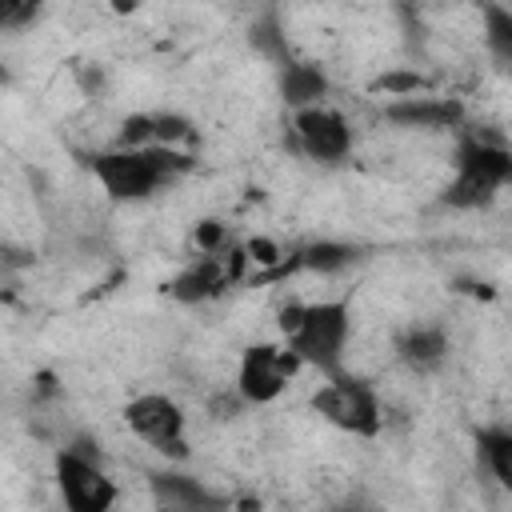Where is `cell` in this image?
<instances>
[{
    "label": "cell",
    "instance_id": "15",
    "mask_svg": "<svg viewBox=\"0 0 512 512\" xmlns=\"http://www.w3.org/2000/svg\"><path fill=\"white\" fill-rule=\"evenodd\" d=\"M372 92H384L392 100H408V96L432 92V80L424 72H416V68H388V72H380L372 80Z\"/></svg>",
    "mask_w": 512,
    "mask_h": 512
},
{
    "label": "cell",
    "instance_id": "7",
    "mask_svg": "<svg viewBox=\"0 0 512 512\" xmlns=\"http://www.w3.org/2000/svg\"><path fill=\"white\" fill-rule=\"evenodd\" d=\"M300 364L284 344H252L236 364V396L244 404H272L296 380Z\"/></svg>",
    "mask_w": 512,
    "mask_h": 512
},
{
    "label": "cell",
    "instance_id": "1",
    "mask_svg": "<svg viewBox=\"0 0 512 512\" xmlns=\"http://www.w3.org/2000/svg\"><path fill=\"white\" fill-rule=\"evenodd\" d=\"M280 332H284V348L296 356L300 368H320L324 376H336L344 368L352 340V304L344 296L292 304L280 312Z\"/></svg>",
    "mask_w": 512,
    "mask_h": 512
},
{
    "label": "cell",
    "instance_id": "2",
    "mask_svg": "<svg viewBox=\"0 0 512 512\" xmlns=\"http://www.w3.org/2000/svg\"><path fill=\"white\" fill-rule=\"evenodd\" d=\"M88 168H92V176L108 200L140 204V200L156 196L160 188H168L188 168V156L160 148V144H148V148H120L116 144L108 152H96L88 160Z\"/></svg>",
    "mask_w": 512,
    "mask_h": 512
},
{
    "label": "cell",
    "instance_id": "14",
    "mask_svg": "<svg viewBox=\"0 0 512 512\" xmlns=\"http://www.w3.org/2000/svg\"><path fill=\"white\" fill-rule=\"evenodd\" d=\"M480 460L488 464V472L496 476V484H512V432L504 424H492L476 436Z\"/></svg>",
    "mask_w": 512,
    "mask_h": 512
},
{
    "label": "cell",
    "instance_id": "13",
    "mask_svg": "<svg viewBox=\"0 0 512 512\" xmlns=\"http://www.w3.org/2000/svg\"><path fill=\"white\" fill-rule=\"evenodd\" d=\"M400 360L408 364V368H416V372H424V368H436L444 356H448V336H444V328H436V324H416V328H408L404 336H400Z\"/></svg>",
    "mask_w": 512,
    "mask_h": 512
},
{
    "label": "cell",
    "instance_id": "17",
    "mask_svg": "<svg viewBox=\"0 0 512 512\" xmlns=\"http://www.w3.org/2000/svg\"><path fill=\"white\" fill-rule=\"evenodd\" d=\"M192 244L200 248V256H220V252H228V232L220 220H200L192 228Z\"/></svg>",
    "mask_w": 512,
    "mask_h": 512
},
{
    "label": "cell",
    "instance_id": "18",
    "mask_svg": "<svg viewBox=\"0 0 512 512\" xmlns=\"http://www.w3.org/2000/svg\"><path fill=\"white\" fill-rule=\"evenodd\" d=\"M488 44L508 60L512 56V16L504 8H488Z\"/></svg>",
    "mask_w": 512,
    "mask_h": 512
},
{
    "label": "cell",
    "instance_id": "4",
    "mask_svg": "<svg viewBox=\"0 0 512 512\" xmlns=\"http://www.w3.org/2000/svg\"><path fill=\"white\" fill-rule=\"evenodd\" d=\"M312 412L332 424L336 432H348V436H376L384 428V408H380V396L372 384L356 380V376H324V384L312 392Z\"/></svg>",
    "mask_w": 512,
    "mask_h": 512
},
{
    "label": "cell",
    "instance_id": "16",
    "mask_svg": "<svg viewBox=\"0 0 512 512\" xmlns=\"http://www.w3.org/2000/svg\"><path fill=\"white\" fill-rule=\"evenodd\" d=\"M352 248L348 244H312L308 252H304V268H316V272H340V268H348L352 264Z\"/></svg>",
    "mask_w": 512,
    "mask_h": 512
},
{
    "label": "cell",
    "instance_id": "8",
    "mask_svg": "<svg viewBox=\"0 0 512 512\" xmlns=\"http://www.w3.org/2000/svg\"><path fill=\"white\" fill-rule=\"evenodd\" d=\"M292 128H296V144L304 156L320 160V164H336L352 152V124L340 108L332 104H312V108H300L292 116Z\"/></svg>",
    "mask_w": 512,
    "mask_h": 512
},
{
    "label": "cell",
    "instance_id": "6",
    "mask_svg": "<svg viewBox=\"0 0 512 512\" xmlns=\"http://www.w3.org/2000/svg\"><path fill=\"white\" fill-rule=\"evenodd\" d=\"M124 424L128 432L156 448L160 456H172V460H184L188 456V416L184 408L168 396V392H140L124 404Z\"/></svg>",
    "mask_w": 512,
    "mask_h": 512
},
{
    "label": "cell",
    "instance_id": "12",
    "mask_svg": "<svg viewBox=\"0 0 512 512\" xmlns=\"http://www.w3.org/2000/svg\"><path fill=\"white\" fill-rule=\"evenodd\" d=\"M280 96L288 108H312V104H324L328 96V76L324 68L316 64H300V60H288L284 72H280Z\"/></svg>",
    "mask_w": 512,
    "mask_h": 512
},
{
    "label": "cell",
    "instance_id": "5",
    "mask_svg": "<svg viewBox=\"0 0 512 512\" xmlns=\"http://www.w3.org/2000/svg\"><path fill=\"white\" fill-rule=\"evenodd\" d=\"M52 476H56V492L68 512H112L120 500L116 480L84 448H60L52 460Z\"/></svg>",
    "mask_w": 512,
    "mask_h": 512
},
{
    "label": "cell",
    "instance_id": "9",
    "mask_svg": "<svg viewBox=\"0 0 512 512\" xmlns=\"http://www.w3.org/2000/svg\"><path fill=\"white\" fill-rule=\"evenodd\" d=\"M244 260H248V256H244L240 248H228V252H220V256H200V260H192V264L172 280V296L184 300V304L212 300L228 280L240 276Z\"/></svg>",
    "mask_w": 512,
    "mask_h": 512
},
{
    "label": "cell",
    "instance_id": "19",
    "mask_svg": "<svg viewBox=\"0 0 512 512\" xmlns=\"http://www.w3.org/2000/svg\"><path fill=\"white\" fill-rule=\"evenodd\" d=\"M32 16H36V8H32V4L0 0V32H4V28H16V24H24V20H32Z\"/></svg>",
    "mask_w": 512,
    "mask_h": 512
},
{
    "label": "cell",
    "instance_id": "11",
    "mask_svg": "<svg viewBox=\"0 0 512 512\" xmlns=\"http://www.w3.org/2000/svg\"><path fill=\"white\" fill-rule=\"evenodd\" d=\"M156 504L164 512H224V500L208 492L200 480L180 476V472H160L156 476Z\"/></svg>",
    "mask_w": 512,
    "mask_h": 512
},
{
    "label": "cell",
    "instance_id": "10",
    "mask_svg": "<svg viewBox=\"0 0 512 512\" xmlns=\"http://www.w3.org/2000/svg\"><path fill=\"white\" fill-rule=\"evenodd\" d=\"M384 116L400 128H456L464 120V104L456 96H408V100H388Z\"/></svg>",
    "mask_w": 512,
    "mask_h": 512
},
{
    "label": "cell",
    "instance_id": "3",
    "mask_svg": "<svg viewBox=\"0 0 512 512\" xmlns=\"http://www.w3.org/2000/svg\"><path fill=\"white\" fill-rule=\"evenodd\" d=\"M512 180V152L504 140L468 132L456 148V176L448 184V204L480 208Z\"/></svg>",
    "mask_w": 512,
    "mask_h": 512
},
{
    "label": "cell",
    "instance_id": "20",
    "mask_svg": "<svg viewBox=\"0 0 512 512\" xmlns=\"http://www.w3.org/2000/svg\"><path fill=\"white\" fill-rule=\"evenodd\" d=\"M248 260L272 264V260H276V244H268V240H252V244H248Z\"/></svg>",
    "mask_w": 512,
    "mask_h": 512
}]
</instances>
